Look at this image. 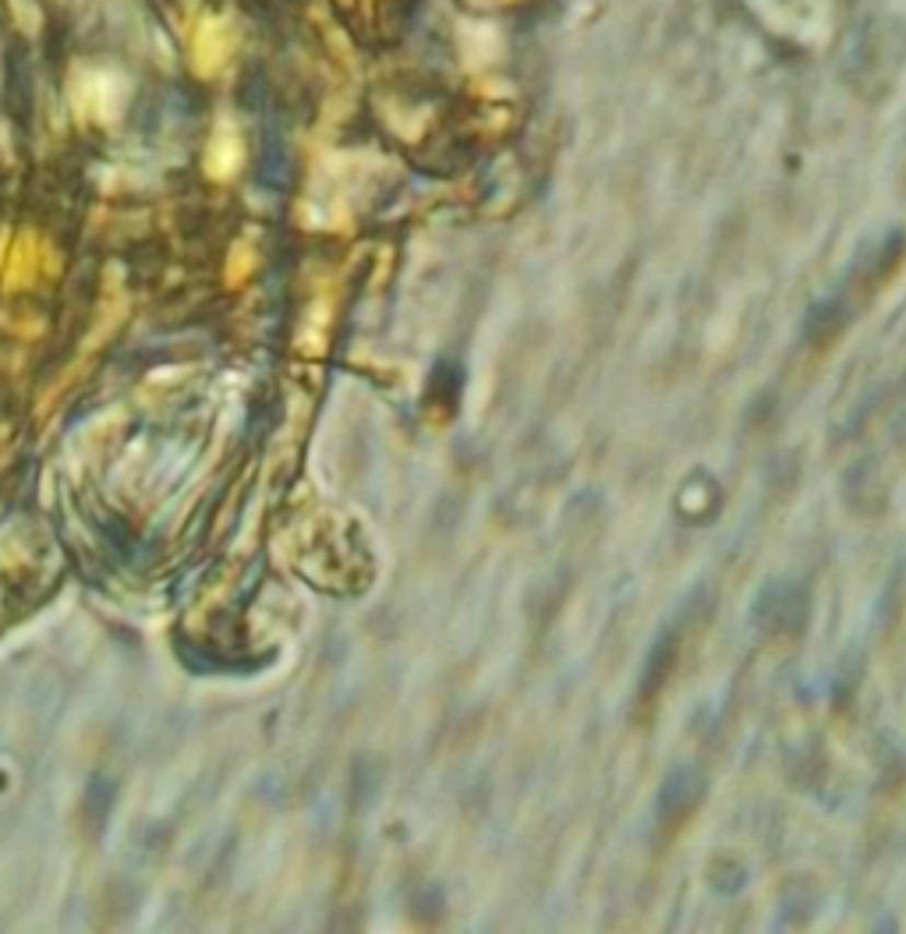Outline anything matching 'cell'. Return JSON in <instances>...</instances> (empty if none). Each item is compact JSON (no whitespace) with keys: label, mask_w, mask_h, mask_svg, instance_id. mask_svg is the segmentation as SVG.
Returning <instances> with one entry per match:
<instances>
[{"label":"cell","mask_w":906,"mask_h":934,"mask_svg":"<svg viewBox=\"0 0 906 934\" xmlns=\"http://www.w3.org/2000/svg\"><path fill=\"white\" fill-rule=\"evenodd\" d=\"M226 54H231V28H226V22H220V19H206L199 25V33H195V43H191L195 71L217 74L220 65L226 60Z\"/></svg>","instance_id":"6da1fadb"}]
</instances>
